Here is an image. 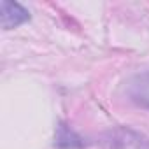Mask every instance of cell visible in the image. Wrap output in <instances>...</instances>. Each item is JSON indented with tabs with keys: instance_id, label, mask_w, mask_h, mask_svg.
<instances>
[{
	"instance_id": "6da1fadb",
	"label": "cell",
	"mask_w": 149,
	"mask_h": 149,
	"mask_svg": "<svg viewBox=\"0 0 149 149\" xmlns=\"http://www.w3.org/2000/svg\"><path fill=\"white\" fill-rule=\"evenodd\" d=\"M102 149H149V139L130 126H116L102 137Z\"/></svg>"
},
{
	"instance_id": "7a4b0ae2",
	"label": "cell",
	"mask_w": 149,
	"mask_h": 149,
	"mask_svg": "<svg viewBox=\"0 0 149 149\" xmlns=\"http://www.w3.org/2000/svg\"><path fill=\"white\" fill-rule=\"evenodd\" d=\"M125 97L135 107L149 111V70L135 72L126 79Z\"/></svg>"
},
{
	"instance_id": "3957f363",
	"label": "cell",
	"mask_w": 149,
	"mask_h": 149,
	"mask_svg": "<svg viewBox=\"0 0 149 149\" xmlns=\"http://www.w3.org/2000/svg\"><path fill=\"white\" fill-rule=\"evenodd\" d=\"M30 19V13L18 2L0 0V25L4 30H13L21 26Z\"/></svg>"
},
{
	"instance_id": "277c9868",
	"label": "cell",
	"mask_w": 149,
	"mask_h": 149,
	"mask_svg": "<svg viewBox=\"0 0 149 149\" xmlns=\"http://www.w3.org/2000/svg\"><path fill=\"white\" fill-rule=\"evenodd\" d=\"M83 139L65 123H60L54 133V146L60 149H79L83 147Z\"/></svg>"
}]
</instances>
